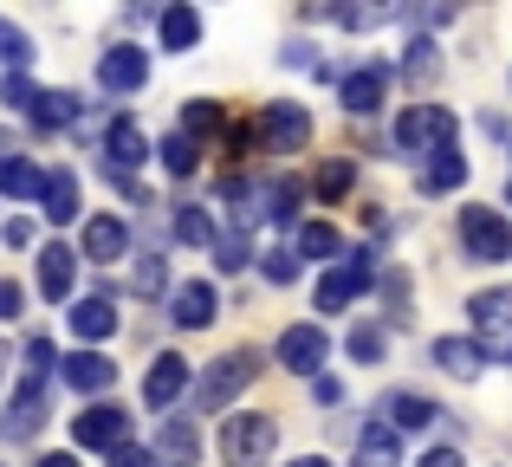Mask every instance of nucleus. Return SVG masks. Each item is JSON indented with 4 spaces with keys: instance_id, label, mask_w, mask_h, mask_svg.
Returning a JSON list of instances; mask_svg holds the SVG:
<instances>
[{
    "instance_id": "obj_45",
    "label": "nucleus",
    "mask_w": 512,
    "mask_h": 467,
    "mask_svg": "<svg viewBox=\"0 0 512 467\" xmlns=\"http://www.w3.org/2000/svg\"><path fill=\"white\" fill-rule=\"evenodd\" d=\"M415 467H461V455H454V448H435V455H422Z\"/></svg>"
},
{
    "instance_id": "obj_29",
    "label": "nucleus",
    "mask_w": 512,
    "mask_h": 467,
    "mask_svg": "<svg viewBox=\"0 0 512 467\" xmlns=\"http://www.w3.org/2000/svg\"><path fill=\"white\" fill-rule=\"evenodd\" d=\"M156 156H163L169 176H195V169H201V143L182 137V130H175V137H163V150H156Z\"/></svg>"
},
{
    "instance_id": "obj_48",
    "label": "nucleus",
    "mask_w": 512,
    "mask_h": 467,
    "mask_svg": "<svg viewBox=\"0 0 512 467\" xmlns=\"http://www.w3.org/2000/svg\"><path fill=\"white\" fill-rule=\"evenodd\" d=\"M292 467H331L325 455H305V461H292Z\"/></svg>"
},
{
    "instance_id": "obj_47",
    "label": "nucleus",
    "mask_w": 512,
    "mask_h": 467,
    "mask_svg": "<svg viewBox=\"0 0 512 467\" xmlns=\"http://www.w3.org/2000/svg\"><path fill=\"white\" fill-rule=\"evenodd\" d=\"M39 467H78V461H72V455H46Z\"/></svg>"
},
{
    "instance_id": "obj_35",
    "label": "nucleus",
    "mask_w": 512,
    "mask_h": 467,
    "mask_svg": "<svg viewBox=\"0 0 512 467\" xmlns=\"http://www.w3.org/2000/svg\"><path fill=\"white\" fill-rule=\"evenodd\" d=\"M299 253H305V260H331V253H338V228L305 221V228H299Z\"/></svg>"
},
{
    "instance_id": "obj_20",
    "label": "nucleus",
    "mask_w": 512,
    "mask_h": 467,
    "mask_svg": "<svg viewBox=\"0 0 512 467\" xmlns=\"http://www.w3.org/2000/svg\"><path fill=\"white\" fill-rule=\"evenodd\" d=\"M39 215L46 221H78V176L72 169H46V182H39Z\"/></svg>"
},
{
    "instance_id": "obj_34",
    "label": "nucleus",
    "mask_w": 512,
    "mask_h": 467,
    "mask_svg": "<svg viewBox=\"0 0 512 467\" xmlns=\"http://www.w3.org/2000/svg\"><path fill=\"white\" fill-rule=\"evenodd\" d=\"M350 182H357V169H350L344 156H331V163L318 169V195H325V202H344V195H350Z\"/></svg>"
},
{
    "instance_id": "obj_42",
    "label": "nucleus",
    "mask_w": 512,
    "mask_h": 467,
    "mask_svg": "<svg viewBox=\"0 0 512 467\" xmlns=\"http://www.w3.org/2000/svg\"><path fill=\"white\" fill-rule=\"evenodd\" d=\"M383 299H389V312L402 318V305H409V279H402V273H389V279H383Z\"/></svg>"
},
{
    "instance_id": "obj_14",
    "label": "nucleus",
    "mask_w": 512,
    "mask_h": 467,
    "mask_svg": "<svg viewBox=\"0 0 512 467\" xmlns=\"http://www.w3.org/2000/svg\"><path fill=\"white\" fill-rule=\"evenodd\" d=\"M182 383H188V357L182 351H163L150 364V377H143V403H150V409H169L175 396H182Z\"/></svg>"
},
{
    "instance_id": "obj_16",
    "label": "nucleus",
    "mask_w": 512,
    "mask_h": 467,
    "mask_svg": "<svg viewBox=\"0 0 512 467\" xmlns=\"http://www.w3.org/2000/svg\"><path fill=\"white\" fill-rule=\"evenodd\" d=\"M78 260H85V253L59 247V240H52V247H39V292H46V299H72Z\"/></svg>"
},
{
    "instance_id": "obj_11",
    "label": "nucleus",
    "mask_w": 512,
    "mask_h": 467,
    "mask_svg": "<svg viewBox=\"0 0 512 467\" xmlns=\"http://www.w3.org/2000/svg\"><path fill=\"white\" fill-rule=\"evenodd\" d=\"M143 78H150V52L143 46H111L98 59V85L104 91H143Z\"/></svg>"
},
{
    "instance_id": "obj_13",
    "label": "nucleus",
    "mask_w": 512,
    "mask_h": 467,
    "mask_svg": "<svg viewBox=\"0 0 512 467\" xmlns=\"http://www.w3.org/2000/svg\"><path fill=\"white\" fill-rule=\"evenodd\" d=\"M104 156H111V176H130L137 163H150V137H143L130 117H117V124L104 130Z\"/></svg>"
},
{
    "instance_id": "obj_2",
    "label": "nucleus",
    "mask_w": 512,
    "mask_h": 467,
    "mask_svg": "<svg viewBox=\"0 0 512 467\" xmlns=\"http://www.w3.org/2000/svg\"><path fill=\"white\" fill-rule=\"evenodd\" d=\"M396 150L402 156L454 150V111H441V104H409V111L396 117Z\"/></svg>"
},
{
    "instance_id": "obj_33",
    "label": "nucleus",
    "mask_w": 512,
    "mask_h": 467,
    "mask_svg": "<svg viewBox=\"0 0 512 467\" xmlns=\"http://www.w3.org/2000/svg\"><path fill=\"white\" fill-rule=\"evenodd\" d=\"M130 286H137L143 299H156V292L169 286V266H163V247H150V253H143V260H137V279H130Z\"/></svg>"
},
{
    "instance_id": "obj_9",
    "label": "nucleus",
    "mask_w": 512,
    "mask_h": 467,
    "mask_svg": "<svg viewBox=\"0 0 512 467\" xmlns=\"http://www.w3.org/2000/svg\"><path fill=\"white\" fill-rule=\"evenodd\" d=\"M124 429H130V416H124L117 403H91L85 416L72 422L78 448H104V455H117V448H124Z\"/></svg>"
},
{
    "instance_id": "obj_41",
    "label": "nucleus",
    "mask_w": 512,
    "mask_h": 467,
    "mask_svg": "<svg viewBox=\"0 0 512 467\" xmlns=\"http://www.w3.org/2000/svg\"><path fill=\"white\" fill-rule=\"evenodd\" d=\"M104 467H156V455H150V448H117V455H104Z\"/></svg>"
},
{
    "instance_id": "obj_50",
    "label": "nucleus",
    "mask_w": 512,
    "mask_h": 467,
    "mask_svg": "<svg viewBox=\"0 0 512 467\" xmlns=\"http://www.w3.org/2000/svg\"><path fill=\"white\" fill-rule=\"evenodd\" d=\"M506 195H512V182H506Z\"/></svg>"
},
{
    "instance_id": "obj_6",
    "label": "nucleus",
    "mask_w": 512,
    "mask_h": 467,
    "mask_svg": "<svg viewBox=\"0 0 512 467\" xmlns=\"http://www.w3.org/2000/svg\"><path fill=\"white\" fill-rule=\"evenodd\" d=\"M370 286H376V253L370 247L344 253V260L318 279V312H344V305L357 299V292H370Z\"/></svg>"
},
{
    "instance_id": "obj_17",
    "label": "nucleus",
    "mask_w": 512,
    "mask_h": 467,
    "mask_svg": "<svg viewBox=\"0 0 512 467\" xmlns=\"http://www.w3.org/2000/svg\"><path fill=\"white\" fill-rule=\"evenodd\" d=\"M195 422H188V416H169L163 422V429H156V448H150V455H156V467H195Z\"/></svg>"
},
{
    "instance_id": "obj_31",
    "label": "nucleus",
    "mask_w": 512,
    "mask_h": 467,
    "mask_svg": "<svg viewBox=\"0 0 512 467\" xmlns=\"http://www.w3.org/2000/svg\"><path fill=\"white\" fill-rule=\"evenodd\" d=\"M175 234H182L188 247H214V240H221V234H214V221L201 215L195 202H182V208H175Z\"/></svg>"
},
{
    "instance_id": "obj_46",
    "label": "nucleus",
    "mask_w": 512,
    "mask_h": 467,
    "mask_svg": "<svg viewBox=\"0 0 512 467\" xmlns=\"http://www.w3.org/2000/svg\"><path fill=\"white\" fill-rule=\"evenodd\" d=\"M33 240V221H7V247H26Z\"/></svg>"
},
{
    "instance_id": "obj_37",
    "label": "nucleus",
    "mask_w": 512,
    "mask_h": 467,
    "mask_svg": "<svg viewBox=\"0 0 512 467\" xmlns=\"http://www.w3.org/2000/svg\"><path fill=\"white\" fill-rule=\"evenodd\" d=\"M402 72H409V78H435V46H428V39H409V52H402Z\"/></svg>"
},
{
    "instance_id": "obj_12",
    "label": "nucleus",
    "mask_w": 512,
    "mask_h": 467,
    "mask_svg": "<svg viewBox=\"0 0 512 467\" xmlns=\"http://www.w3.org/2000/svg\"><path fill=\"white\" fill-rule=\"evenodd\" d=\"M214 312H221V299H214V286L208 279H188V286H175V299H169V318L182 331H201V325H214Z\"/></svg>"
},
{
    "instance_id": "obj_30",
    "label": "nucleus",
    "mask_w": 512,
    "mask_h": 467,
    "mask_svg": "<svg viewBox=\"0 0 512 467\" xmlns=\"http://www.w3.org/2000/svg\"><path fill=\"white\" fill-rule=\"evenodd\" d=\"M39 182H46V169H33L26 156H7V163H0V195H39Z\"/></svg>"
},
{
    "instance_id": "obj_49",
    "label": "nucleus",
    "mask_w": 512,
    "mask_h": 467,
    "mask_svg": "<svg viewBox=\"0 0 512 467\" xmlns=\"http://www.w3.org/2000/svg\"><path fill=\"white\" fill-rule=\"evenodd\" d=\"M7 156H13V137H7V130H0V163H7Z\"/></svg>"
},
{
    "instance_id": "obj_36",
    "label": "nucleus",
    "mask_w": 512,
    "mask_h": 467,
    "mask_svg": "<svg viewBox=\"0 0 512 467\" xmlns=\"http://www.w3.org/2000/svg\"><path fill=\"white\" fill-rule=\"evenodd\" d=\"M221 130V104H208V98H195L182 111V137H214Z\"/></svg>"
},
{
    "instance_id": "obj_7",
    "label": "nucleus",
    "mask_w": 512,
    "mask_h": 467,
    "mask_svg": "<svg viewBox=\"0 0 512 467\" xmlns=\"http://www.w3.org/2000/svg\"><path fill=\"white\" fill-rule=\"evenodd\" d=\"M260 137L273 143L279 156H292V150H305V143H312V111H305V104H266L260 111Z\"/></svg>"
},
{
    "instance_id": "obj_40",
    "label": "nucleus",
    "mask_w": 512,
    "mask_h": 467,
    "mask_svg": "<svg viewBox=\"0 0 512 467\" xmlns=\"http://www.w3.org/2000/svg\"><path fill=\"white\" fill-rule=\"evenodd\" d=\"M266 279L292 286V279H299V253H292V247H273V253H266Z\"/></svg>"
},
{
    "instance_id": "obj_5",
    "label": "nucleus",
    "mask_w": 512,
    "mask_h": 467,
    "mask_svg": "<svg viewBox=\"0 0 512 467\" xmlns=\"http://www.w3.org/2000/svg\"><path fill=\"white\" fill-rule=\"evenodd\" d=\"M461 247L474 266H500L512 260V228L506 215H493V208H461Z\"/></svg>"
},
{
    "instance_id": "obj_32",
    "label": "nucleus",
    "mask_w": 512,
    "mask_h": 467,
    "mask_svg": "<svg viewBox=\"0 0 512 467\" xmlns=\"http://www.w3.org/2000/svg\"><path fill=\"white\" fill-rule=\"evenodd\" d=\"M0 65H7V72H26V65H33V39L13 20H0Z\"/></svg>"
},
{
    "instance_id": "obj_28",
    "label": "nucleus",
    "mask_w": 512,
    "mask_h": 467,
    "mask_svg": "<svg viewBox=\"0 0 512 467\" xmlns=\"http://www.w3.org/2000/svg\"><path fill=\"white\" fill-rule=\"evenodd\" d=\"M299 202H305V182H299V176L266 182V195H260V208H266L273 221H292V215H299Z\"/></svg>"
},
{
    "instance_id": "obj_27",
    "label": "nucleus",
    "mask_w": 512,
    "mask_h": 467,
    "mask_svg": "<svg viewBox=\"0 0 512 467\" xmlns=\"http://www.w3.org/2000/svg\"><path fill=\"white\" fill-rule=\"evenodd\" d=\"M33 124H39V130L78 124V98H72V91H39V98H33Z\"/></svg>"
},
{
    "instance_id": "obj_24",
    "label": "nucleus",
    "mask_w": 512,
    "mask_h": 467,
    "mask_svg": "<svg viewBox=\"0 0 512 467\" xmlns=\"http://www.w3.org/2000/svg\"><path fill=\"white\" fill-rule=\"evenodd\" d=\"M156 39H163V52H188L201 39V13L175 0V7H163V20H156Z\"/></svg>"
},
{
    "instance_id": "obj_38",
    "label": "nucleus",
    "mask_w": 512,
    "mask_h": 467,
    "mask_svg": "<svg viewBox=\"0 0 512 467\" xmlns=\"http://www.w3.org/2000/svg\"><path fill=\"white\" fill-rule=\"evenodd\" d=\"M350 357H357V364H376V357H383V331L357 325V331H350Z\"/></svg>"
},
{
    "instance_id": "obj_15",
    "label": "nucleus",
    "mask_w": 512,
    "mask_h": 467,
    "mask_svg": "<svg viewBox=\"0 0 512 467\" xmlns=\"http://www.w3.org/2000/svg\"><path fill=\"white\" fill-rule=\"evenodd\" d=\"M383 91H389L383 65H357V72L344 78V111L350 117H376V111H383Z\"/></svg>"
},
{
    "instance_id": "obj_23",
    "label": "nucleus",
    "mask_w": 512,
    "mask_h": 467,
    "mask_svg": "<svg viewBox=\"0 0 512 467\" xmlns=\"http://www.w3.org/2000/svg\"><path fill=\"white\" fill-rule=\"evenodd\" d=\"M357 467H402V435L389 422H363L357 435Z\"/></svg>"
},
{
    "instance_id": "obj_26",
    "label": "nucleus",
    "mask_w": 512,
    "mask_h": 467,
    "mask_svg": "<svg viewBox=\"0 0 512 467\" xmlns=\"http://www.w3.org/2000/svg\"><path fill=\"white\" fill-rule=\"evenodd\" d=\"M480 357H487V351H480L474 338H441L435 344V364L448 370V377H480Z\"/></svg>"
},
{
    "instance_id": "obj_21",
    "label": "nucleus",
    "mask_w": 512,
    "mask_h": 467,
    "mask_svg": "<svg viewBox=\"0 0 512 467\" xmlns=\"http://www.w3.org/2000/svg\"><path fill=\"white\" fill-rule=\"evenodd\" d=\"M124 247H130V228L117 215H91L85 221V260H124Z\"/></svg>"
},
{
    "instance_id": "obj_44",
    "label": "nucleus",
    "mask_w": 512,
    "mask_h": 467,
    "mask_svg": "<svg viewBox=\"0 0 512 467\" xmlns=\"http://www.w3.org/2000/svg\"><path fill=\"white\" fill-rule=\"evenodd\" d=\"M33 98H39V91L26 85V78H7V104H26V111H33Z\"/></svg>"
},
{
    "instance_id": "obj_18",
    "label": "nucleus",
    "mask_w": 512,
    "mask_h": 467,
    "mask_svg": "<svg viewBox=\"0 0 512 467\" xmlns=\"http://www.w3.org/2000/svg\"><path fill=\"white\" fill-rule=\"evenodd\" d=\"M72 331H78L85 344L111 338V331H117V299H111V292H85V299L72 305Z\"/></svg>"
},
{
    "instance_id": "obj_19",
    "label": "nucleus",
    "mask_w": 512,
    "mask_h": 467,
    "mask_svg": "<svg viewBox=\"0 0 512 467\" xmlns=\"http://www.w3.org/2000/svg\"><path fill=\"white\" fill-rule=\"evenodd\" d=\"M59 377L72 383V390L98 396V390H111V383H117V364H111V357H98V351H78V357H65V364H59Z\"/></svg>"
},
{
    "instance_id": "obj_39",
    "label": "nucleus",
    "mask_w": 512,
    "mask_h": 467,
    "mask_svg": "<svg viewBox=\"0 0 512 467\" xmlns=\"http://www.w3.org/2000/svg\"><path fill=\"white\" fill-rule=\"evenodd\" d=\"M214 266H221V273H240V266H247V240L221 234V240H214Z\"/></svg>"
},
{
    "instance_id": "obj_10",
    "label": "nucleus",
    "mask_w": 512,
    "mask_h": 467,
    "mask_svg": "<svg viewBox=\"0 0 512 467\" xmlns=\"http://www.w3.org/2000/svg\"><path fill=\"white\" fill-rule=\"evenodd\" d=\"M39 422H46V390H39V377H26L20 396L7 403V416H0V435H7V442H33Z\"/></svg>"
},
{
    "instance_id": "obj_43",
    "label": "nucleus",
    "mask_w": 512,
    "mask_h": 467,
    "mask_svg": "<svg viewBox=\"0 0 512 467\" xmlns=\"http://www.w3.org/2000/svg\"><path fill=\"white\" fill-rule=\"evenodd\" d=\"M20 299H26V292L13 286V279H0V325H7V318H20Z\"/></svg>"
},
{
    "instance_id": "obj_22",
    "label": "nucleus",
    "mask_w": 512,
    "mask_h": 467,
    "mask_svg": "<svg viewBox=\"0 0 512 467\" xmlns=\"http://www.w3.org/2000/svg\"><path fill=\"white\" fill-rule=\"evenodd\" d=\"M383 416H389V429H435V416H441V403H435V396H415V390H396V396H389V403H383Z\"/></svg>"
},
{
    "instance_id": "obj_8",
    "label": "nucleus",
    "mask_w": 512,
    "mask_h": 467,
    "mask_svg": "<svg viewBox=\"0 0 512 467\" xmlns=\"http://www.w3.org/2000/svg\"><path fill=\"white\" fill-rule=\"evenodd\" d=\"M325 357H331V338L318 325H286V331H279V364H286V370L318 377V370H325Z\"/></svg>"
},
{
    "instance_id": "obj_25",
    "label": "nucleus",
    "mask_w": 512,
    "mask_h": 467,
    "mask_svg": "<svg viewBox=\"0 0 512 467\" xmlns=\"http://www.w3.org/2000/svg\"><path fill=\"white\" fill-rule=\"evenodd\" d=\"M461 182H467V156L461 150H435V156H428V169H422L428 195H448V189H461Z\"/></svg>"
},
{
    "instance_id": "obj_4",
    "label": "nucleus",
    "mask_w": 512,
    "mask_h": 467,
    "mask_svg": "<svg viewBox=\"0 0 512 467\" xmlns=\"http://www.w3.org/2000/svg\"><path fill=\"white\" fill-rule=\"evenodd\" d=\"M279 442V422L273 416H227L221 422V461L227 467H260Z\"/></svg>"
},
{
    "instance_id": "obj_1",
    "label": "nucleus",
    "mask_w": 512,
    "mask_h": 467,
    "mask_svg": "<svg viewBox=\"0 0 512 467\" xmlns=\"http://www.w3.org/2000/svg\"><path fill=\"white\" fill-rule=\"evenodd\" d=\"M260 377V351H227L221 364H208V377L195 383V409L201 416H214V409H227L247 383Z\"/></svg>"
},
{
    "instance_id": "obj_3",
    "label": "nucleus",
    "mask_w": 512,
    "mask_h": 467,
    "mask_svg": "<svg viewBox=\"0 0 512 467\" xmlns=\"http://www.w3.org/2000/svg\"><path fill=\"white\" fill-rule=\"evenodd\" d=\"M467 312H474V344H480V351H493L500 364H512V286L474 292Z\"/></svg>"
}]
</instances>
